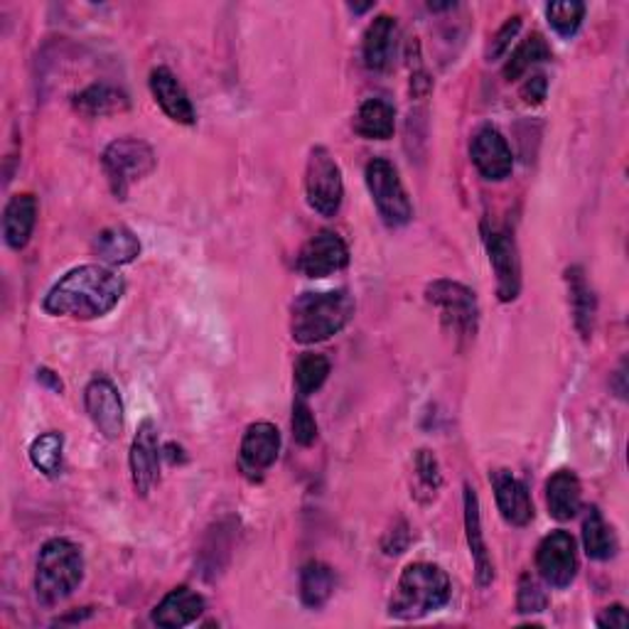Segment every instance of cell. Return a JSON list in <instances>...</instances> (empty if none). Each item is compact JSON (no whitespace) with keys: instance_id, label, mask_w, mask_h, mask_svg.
<instances>
[{"instance_id":"cell-11","label":"cell","mask_w":629,"mask_h":629,"mask_svg":"<svg viewBox=\"0 0 629 629\" xmlns=\"http://www.w3.org/2000/svg\"><path fill=\"white\" fill-rule=\"evenodd\" d=\"M350 264V248L335 232H320L301 248L295 266L307 278H327Z\"/></svg>"},{"instance_id":"cell-33","label":"cell","mask_w":629,"mask_h":629,"mask_svg":"<svg viewBox=\"0 0 629 629\" xmlns=\"http://www.w3.org/2000/svg\"><path fill=\"white\" fill-rule=\"evenodd\" d=\"M546 608H549V596H546L543 586L529 573L521 576L519 592H517V610L524 615H537L543 612Z\"/></svg>"},{"instance_id":"cell-20","label":"cell","mask_w":629,"mask_h":629,"mask_svg":"<svg viewBox=\"0 0 629 629\" xmlns=\"http://www.w3.org/2000/svg\"><path fill=\"white\" fill-rule=\"evenodd\" d=\"M396 52V20L391 16H379L370 22V28L364 32L362 42V55L364 65L372 72H384L391 65Z\"/></svg>"},{"instance_id":"cell-36","label":"cell","mask_w":629,"mask_h":629,"mask_svg":"<svg viewBox=\"0 0 629 629\" xmlns=\"http://www.w3.org/2000/svg\"><path fill=\"white\" fill-rule=\"evenodd\" d=\"M519 30H521V18L519 16L509 18L504 22V28L492 38V45H490V50H487V57H490V59L502 57L509 50V45H512V40L517 38Z\"/></svg>"},{"instance_id":"cell-5","label":"cell","mask_w":629,"mask_h":629,"mask_svg":"<svg viewBox=\"0 0 629 629\" xmlns=\"http://www.w3.org/2000/svg\"><path fill=\"white\" fill-rule=\"evenodd\" d=\"M104 173L118 199H126L128 189L156 170V153L138 138H118L104 150Z\"/></svg>"},{"instance_id":"cell-15","label":"cell","mask_w":629,"mask_h":629,"mask_svg":"<svg viewBox=\"0 0 629 629\" xmlns=\"http://www.w3.org/2000/svg\"><path fill=\"white\" fill-rule=\"evenodd\" d=\"M490 480H492L497 507H500L507 524L527 527L533 519V504L527 484L517 480L509 470H494Z\"/></svg>"},{"instance_id":"cell-31","label":"cell","mask_w":629,"mask_h":629,"mask_svg":"<svg viewBox=\"0 0 629 629\" xmlns=\"http://www.w3.org/2000/svg\"><path fill=\"white\" fill-rule=\"evenodd\" d=\"M330 376V360L325 354H303L295 364V386L301 396H313L315 391L323 389Z\"/></svg>"},{"instance_id":"cell-26","label":"cell","mask_w":629,"mask_h":629,"mask_svg":"<svg viewBox=\"0 0 629 629\" xmlns=\"http://www.w3.org/2000/svg\"><path fill=\"white\" fill-rule=\"evenodd\" d=\"M130 106L128 97L116 87L109 85H94L85 91H79L75 97V109L81 116H89V118H104V116H114V114H121Z\"/></svg>"},{"instance_id":"cell-32","label":"cell","mask_w":629,"mask_h":629,"mask_svg":"<svg viewBox=\"0 0 629 629\" xmlns=\"http://www.w3.org/2000/svg\"><path fill=\"white\" fill-rule=\"evenodd\" d=\"M546 16H549L551 28L561 38H573L586 18V6L578 3V0H563V3H551L546 8Z\"/></svg>"},{"instance_id":"cell-13","label":"cell","mask_w":629,"mask_h":629,"mask_svg":"<svg viewBox=\"0 0 629 629\" xmlns=\"http://www.w3.org/2000/svg\"><path fill=\"white\" fill-rule=\"evenodd\" d=\"M85 406L91 423L97 425V431L109 438V441H118L124 433V401L118 389L109 382V379L97 376L91 379L89 386L85 389Z\"/></svg>"},{"instance_id":"cell-35","label":"cell","mask_w":629,"mask_h":629,"mask_svg":"<svg viewBox=\"0 0 629 629\" xmlns=\"http://www.w3.org/2000/svg\"><path fill=\"white\" fill-rule=\"evenodd\" d=\"M415 474H419V482L425 487V492L435 494L441 490L443 474L431 450H419V455H415Z\"/></svg>"},{"instance_id":"cell-3","label":"cell","mask_w":629,"mask_h":629,"mask_svg":"<svg viewBox=\"0 0 629 629\" xmlns=\"http://www.w3.org/2000/svg\"><path fill=\"white\" fill-rule=\"evenodd\" d=\"M450 592H453V586L441 566L411 563L403 568L389 612L399 620H421V617L445 608Z\"/></svg>"},{"instance_id":"cell-37","label":"cell","mask_w":629,"mask_h":629,"mask_svg":"<svg viewBox=\"0 0 629 629\" xmlns=\"http://www.w3.org/2000/svg\"><path fill=\"white\" fill-rule=\"evenodd\" d=\"M598 627L602 629H627V612L622 605H612V608L602 610L598 615Z\"/></svg>"},{"instance_id":"cell-8","label":"cell","mask_w":629,"mask_h":629,"mask_svg":"<svg viewBox=\"0 0 629 629\" xmlns=\"http://www.w3.org/2000/svg\"><path fill=\"white\" fill-rule=\"evenodd\" d=\"M305 195L317 215L335 217L342 199H344V183L337 160L330 156L327 148H313L305 168Z\"/></svg>"},{"instance_id":"cell-34","label":"cell","mask_w":629,"mask_h":629,"mask_svg":"<svg viewBox=\"0 0 629 629\" xmlns=\"http://www.w3.org/2000/svg\"><path fill=\"white\" fill-rule=\"evenodd\" d=\"M293 438L303 448H311L317 441V423L311 406L303 399L293 401Z\"/></svg>"},{"instance_id":"cell-23","label":"cell","mask_w":629,"mask_h":629,"mask_svg":"<svg viewBox=\"0 0 629 629\" xmlns=\"http://www.w3.org/2000/svg\"><path fill=\"white\" fill-rule=\"evenodd\" d=\"M566 283H568V293H571L573 323L580 335L588 340L592 335V327H596V315H598L596 293H592L590 283L586 278V271L580 266H571L566 271Z\"/></svg>"},{"instance_id":"cell-19","label":"cell","mask_w":629,"mask_h":629,"mask_svg":"<svg viewBox=\"0 0 629 629\" xmlns=\"http://www.w3.org/2000/svg\"><path fill=\"white\" fill-rule=\"evenodd\" d=\"M465 531L470 553L474 561V576H478V586L487 588L494 580V563L492 556L487 551V543L482 537V519H480V500L470 484H465Z\"/></svg>"},{"instance_id":"cell-24","label":"cell","mask_w":629,"mask_h":629,"mask_svg":"<svg viewBox=\"0 0 629 629\" xmlns=\"http://www.w3.org/2000/svg\"><path fill=\"white\" fill-rule=\"evenodd\" d=\"M94 254L109 266H126L130 261L138 258L140 242L134 232L124 227V224H118V227L104 229L97 239H94Z\"/></svg>"},{"instance_id":"cell-21","label":"cell","mask_w":629,"mask_h":629,"mask_svg":"<svg viewBox=\"0 0 629 629\" xmlns=\"http://www.w3.org/2000/svg\"><path fill=\"white\" fill-rule=\"evenodd\" d=\"M546 504L556 521H571L583 504V490L573 470H558L546 482Z\"/></svg>"},{"instance_id":"cell-30","label":"cell","mask_w":629,"mask_h":629,"mask_svg":"<svg viewBox=\"0 0 629 629\" xmlns=\"http://www.w3.org/2000/svg\"><path fill=\"white\" fill-rule=\"evenodd\" d=\"M62 450L65 438L59 433H42L30 445V462L47 478H57L62 472Z\"/></svg>"},{"instance_id":"cell-27","label":"cell","mask_w":629,"mask_h":629,"mask_svg":"<svg viewBox=\"0 0 629 629\" xmlns=\"http://www.w3.org/2000/svg\"><path fill=\"white\" fill-rule=\"evenodd\" d=\"M335 571L323 561H307L301 571V600L305 608L320 610L335 592Z\"/></svg>"},{"instance_id":"cell-18","label":"cell","mask_w":629,"mask_h":629,"mask_svg":"<svg viewBox=\"0 0 629 629\" xmlns=\"http://www.w3.org/2000/svg\"><path fill=\"white\" fill-rule=\"evenodd\" d=\"M202 612H205V598L193 588L180 586L158 602V608L153 610V622L165 629H180L197 622Z\"/></svg>"},{"instance_id":"cell-22","label":"cell","mask_w":629,"mask_h":629,"mask_svg":"<svg viewBox=\"0 0 629 629\" xmlns=\"http://www.w3.org/2000/svg\"><path fill=\"white\" fill-rule=\"evenodd\" d=\"M35 222H38V199L32 195L10 197L3 212V239L13 252L28 246L35 232Z\"/></svg>"},{"instance_id":"cell-12","label":"cell","mask_w":629,"mask_h":629,"mask_svg":"<svg viewBox=\"0 0 629 629\" xmlns=\"http://www.w3.org/2000/svg\"><path fill=\"white\" fill-rule=\"evenodd\" d=\"M160 460L163 450L158 441V429L153 421H144L140 429L130 443V478H134V487L140 497H148L153 487L160 480Z\"/></svg>"},{"instance_id":"cell-16","label":"cell","mask_w":629,"mask_h":629,"mask_svg":"<svg viewBox=\"0 0 629 629\" xmlns=\"http://www.w3.org/2000/svg\"><path fill=\"white\" fill-rule=\"evenodd\" d=\"M150 94L158 101L165 116L173 118L175 124L193 126L195 124V106L189 101L187 91L180 81L170 72L168 67H156L150 72Z\"/></svg>"},{"instance_id":"cell-9","label":"cell","mask_w":629,"mask_h":629,"mask_svg":"<svg viewBox=\"0 0 629 629\" xmlns=\"http://www.w3.org/2000/svg\"><path fill=\"white\" fill-rule=\"evenodd\" d=\"M484 246L497 276V295L502 303H512L521 291V261L514 236L502 227H484Z\"/></svg>"},{"instance_id":"cell-39","label":"cell","mask_w":629,"mask_h":629,"mask_svg":"<svg viewBox=\"0 0 629 629\" xmlns=\"http://www.w3.org/2000/svg\"><path fill=\"white\" fill-rule=\"evenodd\" d=\"M38 379L42 384H47V386H52L55 391H62V382H59V379L50 372V370H40L38 372Z\"/></svg>"},{"instance_id":"cell-28","label":"cell","mask_w":629,"mask_h":629,"mask_svg":"<svg viewBox=\"0 0 629 629\" xmlns=\"http://www.w3.org/2000/svg\"><path fill=\"white\" fill-rule=\"evenodd\" d=\"M583 546L588 558H592V561H610V558L617 553L615 531L605 524L598 507H590L583 519Z\"/></svg>"},{"instance_id":"cell-29","label":"cell","mask_w":629,"mask_h":629,"mask_svg":"<svg viewBox=\"0 0 629 629\" xmlns=\"http://www.w3.org/2000/svg\"><path fill=\"white\" fill-rule=\"evenodd\" d=\"M546 59H551V47L549 42L543 40V35L533 32L529 38L521 42L517 50L512 52V57L507 59L504 65V79L507 81H517L524 77L533 65L546 62Z\"/></svg>"},{"instance_id":"cell-4","label":"cell","mask_w":629,"mask_h":629,"mask_svg":"<svg viewBox=\"0 0 629 629\" xmlns=\"http://www.w3.org/2000/svg\"><path fill=\"white\" fill-rule=\"evenodd\" d=\"M85 578V556L69 539H50L40 551L35 571V592L47 608L67 600Z\"/></svg>"},{"instance_id":"cell-7","label":"cell","mask_w":629,"mask_h":629,"mask_svg":"<svg viewBox=\"0 0 629 629\" xmlns=\"http://www.w3.org/2000/svg\"><path fill=\"white\" fill-rule=\"evenodd\" d=\"M364 177L382 219L389 227H406L413 219V205L401 185V177L394 165L384 158H374L366 165Z\"/></svg>"},{"instance_id":"cell-6","label":"cell","mask_w":629,"mask_h":629,"mask_svg":"<svg viewBox=\"0 0 629 629\" xmlns=\"http://www.w3.org/2000/svg\"><path fill=\"white\" fill-rule=\"evenodd\" d=\"M425 301L433 307H438L441 313L443 325L453 332L458 337H474L480 323V307L474 293L462 286L458 281H433L429 288H425Z\"/></svg>"},{"instance_id":"cell-25","label":"cell","mask_w":629,"mask_h":629,"mask_svg":"<svg viewBox=\"0 0 629 629\" xmlns=\"http://www.w3.org/2000/svg\"><path fill=\"white\" fill-rule=\"evenodd\" d=\"M354 130L366 140H386L396 130V111L384 99H366L354 114Z\"/></svg>"},{"instance_id":"cell-2","label":"cell","mask_w":629,"mask_h":629,"mask_svg":"<svg viewBox=\"0 0 629 629\" xmlns=\"http://www.w3.org/2000/svg\"><path fill=\"white\" fill-rule=\"evenodd\" d=\"M354 317V298L350 291H323V293H303L293 303L291 332L293 340L301 344L325 342L350 325Z\"/></svg>"},{"instance_id":"cell-38","label":"cell","mask_w":629,"mask_h":629,"mask_svg":"<svg viewBox=\"0 0 629 629\" xmlns=\"http://www.w3.org/2000/svg\"><path fill=\"white\" fill-rule=\"evenodd\" d=\"M546 89H549V85H546V77L537 75L527 81L524 89H521V97H524L527 104H541L546 99Z\"/></svg>"},{"instance_id":"cell-1","label":"cell","mask_w":629,"mask_h":629,"mask_svg":"<svg viewBox=\"0 0 629 629\" xmlns=\"http://www.w3.org/2000/svg\"><path fill=\"white\" fill-rule=\"evenodd\" d=\"M124 293L126 283L114 268L89 264L65 273L45 295L42 307L57 317L97 320L109 315L121 303Z\"/></svg>"},{"instance_id":"cell-10","label":"cell","mask_w":629,"mask_h":629,"mask_svg":"<svg viewBox=\"0 0 629 629\" xmlns=\"http://www.w3.org/2000/svg\"><path fill=\"white\" fill-rule=\"evenodd\" d=\"M537 571L546 586L563 590L578 576L576 539L568 531H551L537 549Z\"/></svg>"},{"instance_id":"cell-14","label":"cell","mask_w":629,"mask_h":629,"mask_svg":"<svg viewBox=\"0 0 629 629\" xmlns=\"http://www.w3.org/2000/svg\"><path fill=\"white\" fill-rule=\"evenodd\" d=\"M470 158L484 180L492 183L504 180V177L512 175L514 168L512 148H509L507 138L494 126H482L478 134L472 136Z\"/></svg>"},{"instance_id":"cell-17","label":"cell","mask_w":629,"mask_h":629,"mask_svg":"<svg viewBox=\"0 0 629 629\" xmlns=\"http://www.w3.org/2000/svg\"><path fill=\"white\" fill-rule=\"evenodd\" d=\"M281 453V433L273 423H254L248 425L242 441V465L248 472H264Z\"/></svg>"}]
</instances>
